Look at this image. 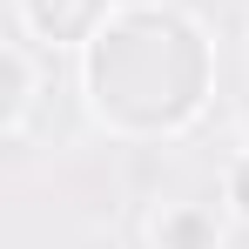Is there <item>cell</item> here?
Segmentation results:
<instances>
[{
	"label": "cell",
	"instance_id": "6da1fadb",
	"mask_svg": "<svg viewBox=\"0 0 249 249\" xmlns=\"http://www.w3.org/2000/svg\"><path fill=\"white\" fill-rule=\"evenodd\" d=\"M168 243H175V249H202V243H209V229L196 222V215H175V222H168Z\"/></svg>",
	"mask_w": 249,
	"mask_h": 249
},
{
	"label": "cell",
	"instance_id": "7a4b0ae2",
	"mask_svg": "<svg viewBox=\"0 0 249 249\" xmlns=\"http://www.w3.org/2000/svg\"><path fill=\"white\" fill-rule=\"evenodd\" d=\"M236 202H243V209H249V162H243V168H236Z\"/></svg>",
	"mask_w": 249,
	"mask_h": 249
}]
</instances>
